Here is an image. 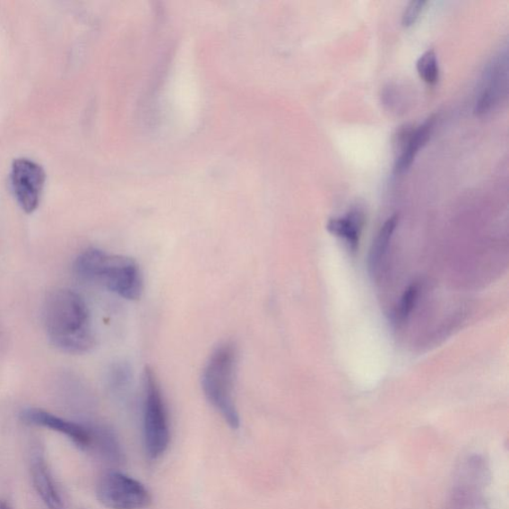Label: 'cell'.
I'll return each mask as SVG.
<instances>
[{
	"label": "cell",
	"instance_id": "6da1fadb",
	"mask_svg": "<svg viewBox=\"0 0 509 509\" xmlns=\"http://www.w3.org/2000/svg\"><path fill=\"white\" fill-rule=\"evenodd\" d=\"M43 322L50 342L58 349L80 354L94 348L89 308L75 290H53L45 299Z\"/></svg>",
	"mask_w": 509,
	"mask_h": 509
},
{
	"label": "cell",
	"instance_id": "7a4b0ae2",
	"mask_svg": "<svg viewBox=\"0 0 509 509\" xmlns=\"http://www.w3.org/2000/svg\"><path fill=\"white\" fill-rule=\"evenodd\" d=\"M75 272L82 280L101 285L130 301L139 299L142 294L141 269L130 257L90 248L79 254Z\"/></svg>",
	"mask_w": 509,
	"mask_h": 509
},
{
	"label": "cell",
	"instance_id": "3957f363",
	"mask_svg": "<svg viewBox=\"0 0 509 509\" xmlns=\"http://www.w3.org/2000/svg\"><path fill=\"white\" fill-rule=\"evenodd\" d=\"M237 350L231 342L218 347L203 370L202 384L204 395L231 429L240 427V416L234 400Z\"/></svg>",
	"mask_w": 509,
	"mask_h": 509
},
{
	"label": "cell",
	"instance_id": "277c9868",
	"mask_svg": "<svg viewBox=\"0 0 509 509\" xmlns=\"http://www.w3.org/2000/svg\"><path fill=\"white\" fill-rule=\"evenodd\" d=\"M143 443L151 460L168 451L170 428L168 409L156 374L151 367L143 372Z\"/></svg>",
	"mask_w": 509,
	"mask_h": 509
},
{
	"label": "cell",
	"instance_id": "5b68a950",
	"mask_svg": "<svg viewBox=\"0 0 509 509\" xmlns=\"http://www.w3.org/2000/svg\"><path fill=\"white\" fill-rule=\"evenodd\" d=\"M96 496L108 509H144L152 503L149 489L141 481L117 470H108L99 478Z\"/></svg>",
	"mask_w": 509,
	"mask_h": 509
},
{
	"label": "cell",
	"instance_id": "8992f818",
	"mask_svg": "<svg viewBox=\"0 0 509 509\" xmlns=\"http://www.w3.org/2000/svg\"><path fill=\"white\" fill-rule=\"evenodd\" d=\"M11 183L17 203L25 213H33L41 202L47 172L34 160L17 159L13 162Z\"/></svg>",
	"mask_w": 509,
	"mask_h": 509
},
{
	"label": "cell",
	"instance_id": "52a82bcc",
	"mask_svg": "<svg viewBox=\"0 0 509 509\" xmlns=\"http://www.w3.org/2000/svg\"><path fill=\"white\" fill-rule=\"evenodd\" d=\"M25 424L41 427L60 433L82 451L90 452L92 444V427L72 422L39 408H27L21 414Z\"/></svg>",
	"mask_w": 509,
	"mask_h": 509
},
{
	"label": "cell",
	"instance_id": "ba28073f",
	"mask_svg": "<svg viewBox=\"0 0 509 509\" xmlns=\"http://www.w3.org/2000/svg\"><path fill=\"white\" fill-rule=\"evenodd\" d=\"M30 471L36 492L49 509H64V503L54 483L44 453L36 445L30 453Z\"/></svg>",
	"mask_w": 509,
	"mask_h": 509
},
{
	"label": "cell",
	"instance_id": "9c48e42d",
	"mask_svg": "<svg viewBox=\"0 0 509 509\" xmlns=\"http://www.w3.org/2000/svg\"><path fill=\"white\" fill-rule=\"evenodd\" d=\"M435 124V117L431 116L423 125L416 127H406L398 134L397 143L401 145V151L395 163L397 174H402L411 167L417 153L419 152L423 145L428 142Z\"/></svg>",
	"mask_w": 509,
	"mask_h": 509
},
{
	"label": "cell",
	"instance_id": "30bf717a",
	"mask_svg": "<svg viewBox=\"0 0 509 509\" xmlns=\"http://www.w3.org/2000/svg\"><path fill=\"white\" fill-rule=\"evenodd\" d=\"M506 79V72L501 61L490 64L486 73L485 86L477 99L475 114L485 115L497 103L501 97L503 81Z\"/></svg>",
	"mask_w": 509,
	"mask_h": 509
},
{
	"label": "cell",
	"instance_id": "8fae6325",
	"mask_svg": "<svg viewBox=\"0 0 509 509\" xmlns=\"http://www.w3.org/2000/svg\"><path fill=\"white\" fill-rule=\"evenodd\" d=\"M90 452H94L99 457L112 465L119 466L125 462V453L122 444L115 432L106 426H92V444Z\"/></svg>",
	"mask_w": 509,
	"mask_h": 509
},
{
	"label": "cell",
	"instance_id": "7c38bea8",
	"mask_svg": "<svg viewBox=\"0 0 509 509\" xmlns=\"http://www.w3.org/2000/svg\"><path fill=\"white\" fill-rule=\"evenodd\" d=\"M362 220L359 214L350 213L341 218H333L327 223V229L348 242L356 250L359 242Z\"/></svg>",
	"mask_w": 509,
	"mask_h": 509
},
{
	"label": "cell",
	"instance_id": "4fadbf2b",
	"mask_svg": "<svg viewBox=\"0 0 509 509\" xmlns=\"http://www.w3.org/2000/svg\"><path fill=\"white\" fill-rule=\"evenodd\" d=\"M398 223V217L396 215L390 217L389 220L382 226V229L377 236L374 244V247L370 252L369 263L372 269L376 268L381 259L384 258L391 237L394 233Z\"/></svg>",
	"mask_w": 509,
	"mask_h": 509
},
{
	"label": "cell",
	"instance_id": "5bb4252c",
	"mask_svg": "<svg viewBox=\"0 0 509 509\" xmlns=\"http://www.w3.org/2000/svg\"><path fill=\"white\" fill-rule=\"evenodd\" d=\"M418 74L430 85L437 83L440 75L437 56L434 50H428L422 54L416 64Z\"/></svg>",
	"mask_w": 509,
	"mask_h": 509
},
{
	"label": "cell",
	"instance_id": "9a60e30c",
	"mask_svg": "<svg viewBox=\"0 0 509 509\" xmlns=\"http://www.w3.org/2000/svg\"><path fill=\"white\" fill-rule=\"evenodd\" d=\"M418 295H419V286L418 285H412L406 289L401 304H400L399 315L401 320H405L412 312Z\"/></svg>",
	"mask_w": 509,
	"mask_h": 509
},
{
	"label": "cell",
	"instance_id": "2e32d148",
	"mask_svg": "<svg viewBox=\"0 0 509 509\" xmlns=\"http://www.w3.org/2000/svg\"><path fill=\"white\" fill-rule=\"evenodd\" d=\"M427 4L426 2L422 0H418V2H411L405 7L404 13L402 14V24L405 27L412 26L419 18L420 13L423 11L424 6Z\"/></svg>",
	"mask_w": 509,
	"mask_h": 509
},
{
	"label": "cell",
	"instance_id": "e0dca14e",
	"mask_svg": "<svg viewBox=\"0 0 509 509\" xmlns=\"http://www.w3.org/2000/svg\"><path fill=\"white\" fill-rule=\"evenodd\" d=\"M114 388H122L130 380V370L125 366H116L112 369L110 376Z\"/></svg>",
	"mask_w": 509,
	"mask_h": 509
},
{
	"label": "cell",
	"instance_id": "ac0fdd59",
	"mask_svg": "<svg viewBox=\"0 0 509 509\" xmlns=\"http://www.w3.org/2000/svg\"><path fill=\"white\" fill-rule=\"evenodd\" d=\"M0 509H12L11 505H9L5 501H0Z\"/></svg>",
	"mask_w": 509,
	"mask_h": 509
}]
</instances>
